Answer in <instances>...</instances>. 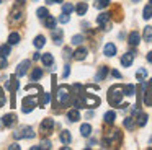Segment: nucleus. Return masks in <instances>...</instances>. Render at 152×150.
Returning <instances> with one entry per match:
<instances>
[{"label":"nucleus","mask_w":152,"mask_h":150,"mask_svg":"<svg viewBox=\"0 0 152 150\" xmlns=\"http://www.w3.org/2000/svg\"><path fill=\"white\" fill-rule=\"evenodd\" d=\"M123 95H124V91H123L121 85H113L108 91V103L111 104V106H116V108H126L128 104L121 103Z\"/></svg>","instance_id":"nucleus-1"},{"label":"nucleus","mask_w":152,"mask_h":150,"mask_svg":"<svg viewBox=\"0 0 152 150\" xmlns=\"http://www.w3.org/2000/svg\"><path fill=\"white\" fill-rule=\"evenodd\" d=\"M70 98V90L69 87H59L56 91V104L57 106H62V104H66L67 101H69Z\"/></svg>","instance_id":"nucleus-2"},{"label":"nucleus","mask_w":152,"mask_h":150,"mask_svg":"<svg viewBox=\"0 0 152 150\" xmlns=\"http://www.w3.org/2000/svg\"><path fill=\"white\" fill-rule=\"evenodd\" d=\"M121 142V132L118 129H113V130H108L105 134V147L106 145H115V143H119Z\"/></svg>","instance_id":"nucleus-3"},{"label":"nucleus","mask_w":152,"mask_h":150,"mask_svg":"<svg viewBox=\"0 0 152 150\" xmlns=\"http://www.w3.org/2000/svg\"><path fill=\"white\" fill-rule=\"evenodd\" d=\"M34 106H36V100L33 96H26L23 100V103H21V111L23 113H31L34 109Z\"/></svg>","instance_id":"nucleus-4"},{"label":"nucleus","mask_w":152,"mask_h":150,"mask_svg":"<svg viewBox=\"0 0 152 150\" xmlns=\"http://www.w3.org/2000/svg\"><path fill=\"white\" fill-rule=\"evenodd\" d=\"M110 18H111V13H100L98 18H96V23H98L100 26H103L105 29H110Z\"/></svg>","instance_id":"nucleus-5"},{"label":"nucleus","mask_w":152,"mask_h":150,"mask_svg":"<svg viewBox=\"0 0 152 150\" xmlns=\"http://www.w3.org/2000/svg\"><path fill=\"white\" fill-rule=\"evenodd\" d=\"M54 127V121L51 119V117H48V119H44L43 122H41V132L44 134V135H48V134L53 130Z\"/></svg>","instance_id":"nucleus-6"},{"label":"nucleus","mask_w":152,"mask_h":150,"mask_svg":"<svg viewBox=\"0 0 152 150\" xmlns=\"http://www.w3.org/2000/svg\"><path fill=\"white\" fill-rule=\"evenodd\" d=\"M51 36H53V41H54V44H61V42H62L64 31H62L61 28H53V29H51Z\"/></svg>","instance_id":"nucleus-7"},{"label":"nucleus","mask_w":152,"mask_h":150,"mask_svg":"<svg viewBox=\"0 0 152 150\" xmlns=\"http://www.w3.org/2000/svg\"><path fill=\"white\" fill-rule=\"evenodd\" d=\"M82 101H83V106H88V108H96L100 104L98 96H85Z\"/></svg>","instance_id":"nucleus-8"},{"label":"nucleus","mask_w":152,"mask_h":150,"mask_svg":"<svg viewBox=\"0 0 152 150\" xmlns=\"http://www.w3.org/2000/svg\"><path fill=\"white\" fill-rule=\"evenodd\" d=\"M132 60H134V54H132V52H126L121 57V65L123 67H129V65L132 64Z\"/></svg>","instance_id":"nucleus-9"},{"label":"nucleus","mask_w":152,"mask_h":150,"mask_svg":"<svg viewBox=\"0 0 152 150\" xmlns=\"http://www.w3.org/2000/svg\"><path fill=\"white\" fill-rule=\"evenodd\" d=\"M28 67H30V60L20 62V65H18V68H17V77H23L28 72Z\"/></svg>","instance_id":"nucleus-10"},{"label":"nucleus","mask_w":152,"mask_h":150,"mask_svg":"<svg viewBox=\"0 0 152 150\" xmlns=\"http://www.w3.org/2000/svg\"><path fill=\"white\" fill-rule=\"evenodd\" d=\"M103 54L108 55V57H113V55L116 54V46L113 44V42H108V44L105 46V49H103Z\"/></svg>","instance_id":"nucleus-11"},{"label":"nucleus","mask_w":152,"mask_h":150,"mask_svg":"<svg viewBox=\"0 0 152 150\" xmlns=\"http://www.w3.org/2000/svg\"><path fill=\"white\" fill-rule=\"evenodd\" d=\"M139 39H141V36H139V33H137V31L129 33V38H128L129 46H137V44H139Z\"/></svg>","instance_id":"nucleus-12"},{"label":"nucleus","mask_w":152,"mask_h":150,"mask_svg":"<svg viewBox=\"0 0 152 150\" xmlns=\"http://www.w3.org/2000/svg\"><path fill=\"white\" fill-rule=\"evenodd\" d=\"M15 121H17V116H15V114H5L4 119H2V122H4V126L10 127V126L15 124Z\"/></svg>","instance_id":"nucleus-13"},{"label":"nucleus","mask_w":152,"mask_h":150,"mask_svg":"<svg viewBox=\"0 0 152 150\" xmlns=\"http://www.w3.org/2000/svg\"><path fill=\"white\" fill-rule=\"evenodd\" d=\"M85 57H87V49L85 47H80L74 52V59H75V60H83Z\"/></svg>","instance_id":"nucleus-14"},{"label":"nucleus","mask_w":152,"mask_h":150,"mask_svg":"<svg viewBox=\"0 0 152 150\" xmlns=\"http://www.w3.org/2000/svg\"><path fill=\"white\" fill-rule=\"evenodd\" d=\"M87 8H88V5H87L85 2H80V3H77V7L74 10L77 12V15L82 16V15H85V13H87Z\"/></svg>","instance_id":"nucleus-15"},{"label":"nucleus","mask_w":152,"mask_h":150,"mask_svg":"<svg viewBox=\"0 0 152 150\" xmlns=\"http://www.w3.org/2000/svg\"><path fill=\"white\" fill-rule=\"evenodd\" d=\"M67 117H69L70 122H75V121H79V119H80V114H79V111H77V108L70 109L69 113H67Z\"/></svg>","instance_id":"nucleus-16"},{"label":"nucleus","mask_w":152,"mask_h":150,"mask_svg":"<svg viewBox=\"0 0 152 150\" xmlns=\"http://www.w3.org/2000/svg\"><path fill=\"white\" fill-rule=\"evenodd\" d=\"M136 114H137V121H136V124H137V126H145V122H147V114L145 113H137V111H136Z\"/></svg>","instance_id":"nucleus-17"},{"label":"nucleus","mask_w":152,"mask_h":150,"mask_svg":"<svg viewBox=\"0 0 152 150\" xmlns=\"http://www.w3.org/2000/svg\"><path fill=\"white\" fill-rule=\"evenodd\" d=\"M142 36H144V41L145 42H152V26H145Z\"/></svg>","instance_id":"nucleus-18"},{"label":"nucleus","mask_w":152,"mask_h":150,"mask_svg":"<svg viewBox=\"0 0 152 150\" xmlns=\"http://www.w3.org/2000/svg\"><path fill=\"white\" fill-rule=\"evenodd\" d=\"M20 132H21V137H26V139H33L34 137V130L31 127H23Z\"/></svg>","instance_id":"nucleus-19"},{"label":"nucleus","mask_w":152,"mask_h":150,"mask_svg":"<svg viewBox=\"0 0 152 150\" xmlns=\"http://www.w3.org/2000/svg\"><path fill=\"white\" fill-rule=\"evenodd\" d=\"M59 139H61V142L62 143H70V140H72V137H70V134H69V130H62L61 132V135H59Z\"/></svg>","instance_id":"nucleus-20"},{"label":"nucleus","mask_w":152,"mask_h":150,"mask_svg":"<svg viewBox=\"0 0 152 150\" xmlns=\"http://www.w3.org/2000/svg\"><path fill=\"white\" fill-rule=\"evenodd\" d=\"M80 134H82L83 137H88L90 134H92V126H90V124H82V126H80Z\"/></svg>","instance_id":"nucleus-21"},{"label":"nucleus","mask_w":152,"mask_h":150,"mask_svg":"<svg viewBox=\"0 0 152 150\" xmlns=\"http://www.w3.org/2000/svg\"><path fill=\"white\" fill-rule=\"evenodd\" d=\"M44 26L49 28V29L56 28V18H53V16H46V18H44Z\"/></svg>","instance_id":"nucleus-22"},{"label":"nucleus","mask_w":152,"mask_h":150,"mask_svg":"<svg viewBox=\"0 0 152 150\" xmlns=\"http://www.w3.org/2000/svg\"><path fill=\"white\" fill-rule=\"evenodd\" d=\"M18 42H20V34H18V33H10V36H8V44H18Z\"/></svg>","instance_id":"nucleus-23"},{"label":"nucleus","mask_w":152,"mask_h":150,"mask_svg":"<svg viewBox=\"0 0 152 150\" xmlns=\"http://www.w3.org/2000/svg\"><path fill=\"white\" fill-rule=\"evenodd\" d=\"M123 91H124L126 96H132V95L136 93V87L134 85H124V87H123Z\"/></svg>","instance_id":"nucleus-24"},{"label":"nucleus","mask_w":152,"mask_h":150,"mask_svg":"<svg viewBox=\"0 0 152 150\" xmlns=\"http://www.w3.org/2000/svg\"><path fill=\"white\" fill-rule=\"evenodd\" d=\"M115 119H116L115 111H108V113L105 114V122L106 124H113V122H115Z\"/></svg>","instance_id":"nucleus-25"},{"label":"nucleus","mask_w":152,"mask_h":150,"mask_svg":"<svg viewBox=\"0 0 152 150\" xmlns=\"http://www.w3.org/2000/svg\"><path fill=\"white\" fill-rule=\"evenodd\" d=\"M41 59H43V64L46 65V67H48V65H51V64L54 62V57H53V54H51V52H48V54H44Z\"/></svg>","instance_id":"nucleus-26"},{"label":"nucleus","mask_w":152,"mask_h":150,"mask_svg":"<svg viewBox=\"0 0 152 150\" xmlns=\"http://www.w3.org/2000/svg\"><path fill=\"white\" fill-rule=\"evenodd\" d=\"M106 74H108V67H105V65H103V67H100V70H98V74H96V80H103V78L106 77Z\"/></svg>","instance_id":"nucleus-27"},{"label":"nucleus","mask_w":152,"mask_h":150,"mask_svg":"<svg viewBox=\"0 0 152 150\" xmlns=\"http://www.w3.org/2000/svg\"><path fill=\"white\" fill-rule=\"evenodd\" d=\"M12 54V47L8 44H4V46H0V55H10Z\"/></svg>","instance_id":"nucleus-28"},{"label":"nucleus","mask_w":152,"mask_h":150,"mask_svg":"<svg viewBox=\"0 0 152 150\" xmlns=\"http://www.w3.org/2000/svg\"><path fill=\"white\" fill-rule=\"evenodd\" d=\"M44 44H46V39H44V36H36V38H34V46H36L38 49H41Z\"/></svg>","instance_id":"nucleus-29"},{"label":"nucleus","mask_w":152,"mask_h":150,"mask_svg":"<svg viewBox=\"0 0 152 150\" xmlns=\"http://www.w3.org/2000/svg\"><path fill=\"white\" fill-rule=\"evenodd\" d=\"M145 77H147V70H145V68H139V70L136 72V78H137L139 82H142Z\"/></svg>","instance_id":"nucleus-30"},{"label":"nucleus","mask_w":152,"mask_h":150,"mask_svg":"<svg viewBox=\"0 0 152 150\" xmlns=\"http://www.w3.org/2000/svg\"><path fill=\"white\" fill-rule=\"evenodd\" d=\"M41 77H43V70L36 67L33 70V74H31V80H38V78H41Z\"/></svg>","instance_id":"nucleus-31"},{"label":"nucleus","mask_w":152,"mask_h":150,"mask_svg":"<svg viewBox=\"0 0 152 150\" xmlns=\"http://www.w3.org/2000/svg\"><path fill=\"white\" fill-rule=\"evenodd\" d=\"M25 18V15L21 12H15L13 15H12V21H15V23H18V21H21V20Z\"/></svg>","instance_id":"nucleus-32"},{"label":"nucleus","mask_w":152,"mask_h":150,"mask_svg":"<svg viewBox=\"0 0 152 150\" xmlns=\"http://www.w3.org/2000/svg\"><path fill=\"white\" fill-rule=\"evenodd\" d=\"M110 0H96L95 2V8H105V7H108Z\"/></svg>","instance_id":"nucleus-33"},{"label":"nucleus","mask_w":152,"mask_h":150,"mask_svg":"<svg viewBox=\"0 0 152 150\" xmlns=\"http://www.w3.org/2000/svg\"><path fill=\"white\" fill-rule=\"evenodd\" d=\"M142 16H144L145 20L152 18V5H147V7H145V8H144V15H142Z\"/></svg>","instance_id":"nucleus-34"},{"label":"nucleus","mask_w":152,"mask_h":150,"mask_svg":"<svg viewBox=\"0 0 152 150\" xmlns=\"http://www.w3.org/2000/svg\"><path fill=\"white\" fill-rule=\"evenodd\" d=\"M36 15H38V18L44 20V18L48 16V8H44V7H43V8H38V13H36Z\"/></svg>","instance_id":"nucleus-35"},{"label":"nucleus","mask_w":152,"mask_h":150,"mask_svg":"<svg viewBox=\"0 0 152 150\" xmlns=\"http://www.w3.org/2000/svg\"><path fill=\"white\" fill-rule=\"evenodd\" d=\"M124 127L126 129H132V127H134V119H132V117H126L124 119Z\"/></svg>","instance_id":"nucleus-36"},{"label":"nucleus","mask_w":152,"mask_h":150,"mask_svg":"<svg viewBox=\"0 0 152 150\" xmlns=\"http://www.w3.org/2000/svg\"><path fill=\"white\" fill-rule=\"evenodd\" d=\"M82 41H83V36H80V34H77V36H74V38H72V44L74 46L82 44Z\"/></svg>","instance_id":"nucleus-37"},{"label":"nucleus","mask_w":152,"mask_h":150,"mask_svg":"<svg viewBox=\"0 0 152 150\" xmlns=\"http://www.w3.org/2000/svg\"><path fill=\"white\" fill-rule=\"evenodd\" d=\"M74 10V7L70 5V3H64V7H62V13H70Z\"/></svg>","instance_id":"nucleus-38"},{"label":"nucleus","mask_w":152,"mask_h":150,"mask_svg":"<svg viewBox=\"0 0 152 150\" xmlns=\"http://www.w3.org/2000/svg\"><path fill=\"white\" fill-rule=\"evenodd\" d=\"M59 21L61 23H67V21H69V13H62V15L59 16Z\"/></svg>","instance_id":"nucleus-39"},{"label":"nucleus","mask_w":152,"mask_h":150,"mask_svg":"<svg viewBox=\"0 0 152 150\" xmlns=\"http://www.w3.org/2000/svg\"><path fill=\"white\" fill-rule=\"evenodd\" d=\"M5 67H7V59H5V55H0V68Z\"/></svg>","instance_id":"nucleus-40"},{"label":"nucleus","mask_w":152,"mask_h":150,"mask_svg":"<svg viewBox=\"0 0 152 150\" xmlns=\"http://www.w3.org/2000/svg\"><path fill=\"white\" fill-rule=\"evenodd\" d=\"M49 98H51V95H49V93H44V95H43V98H41V104H46L48 101H49Z\"/></svg>","instance_id":"nucleus-41"},{"label":"nucleus","mask_w":152,"mask_h":150,"mask_svg":"<svg viewBox=\"0 0 152 150\" xmlns=\"http://www.w3.org/2000/svg\"><path fill=\"white\" fill-rule=\"evenodd\" d=\"M70 54H72V52H70V49H69V47H66V49H64V52H62V57L69 59V57H70Z\"/></svg>","instance_id":"nucleus-42"},{"label":"nucleus","mask_w":152,"mask_h":150,"mask_svg":"<svg viewBox=\"0 0 152 150\" xmlns=\"http://www.w3.org/2000/svg\"><path fill=\"white\" fill-rule=\"evenodd\" d=\"M69 74H70V68H69V65H66L64 72H62V77H69Z\"/></svg>","instance_id":"nucleus-43"},{"label":"nucleus","mask_w":152,"mask_h":150,"mask_svg":"<svg viewBox=\"0 0 152 150\" xmlns=\"http://www.w3.org/2000/svg\"><path fill=\"white\" fill-rule=\"evenodd\" d=\"M41 149H51V142L49 140H43V147Z\"/></svg>","instance_id":"nucleus-44"},{"label":"nucleus","mask_w":152,"mask_h":150,"mask_svg":"<svg viewBox=\"0 0 152 150\" xmlns=\"http://www.w3.org/2000/svg\"><path fill=\"white\" fill-rule=\"evenodd\" d=\"M25 2H26V0H17V2H15V7H21V5H25Z\"/></svg>","instance_id":"nucleus-45"},{"label":"nucleus","mask_w":152,"mask_h":150,"mask_svg":"<svg viewBox=\"0 0 152 150\" xmlns=\"http://www.w3.org/2000/svg\"><path fill=\"white\" fill-rule=\"evenodd\" d=\"M8 149H10V150H12V149H13V150H20V145H18V143H12Z\"/></svg>","instance_id":"nucleus-46"},{"label":"nucleus","mask_w":152,"mask_h":150,"mask_svg":"<svg viewBox=\"0 0 152 150\" xmlns=\"http://www.w3.org/2000/svg\"><path fill=\"white\" fill-rule=\"evenodd\" d=\"M111 74H113V77H115V78H121V74H119L118 70H113Z\"/></svg>","instance_id":"nucleus-47"},{"label":"nucleus","mask_w":152,"mask_h":150,"mask_svg":"<svg viewBox=\"0 0 152 150\" xmlns=\"http://www.w3.org/2000/svg\"><path fill=\"white\" fill-rule=\"evenodd\" d=\"M4 104H5V96H4V93H2L0 95V108L4 106Z\"/></svg>","instance_id":"nucleus-48"},{"label":"nucleus","mask_w":152,"mask_h":150,"mask_svg":"<svg viewBox=\"0 0 152 150\" xmlns=\"http://www.w3.org/2000/svg\"><path fill=\"white\" fill-rule=\"evenodd\" d=\"M147 60H149V62H151V64H152V51H151V52H149V54H147Z\"/></svg>","instance_id":"nucleus-49"},{"label":"nucleus","mask_w":152,"mask_h":150,"mask_svg":"<svg viewBox=\"0 0 152 150\" xmlns=\"http://www.w3.org/2000/svg\"><path fill=\"white\" fill-rule=\"evenodd\" d=\"M39 57H41V55H39V54H38V52H36V54H34V55H33V59H34V60H38V59H39Z\"/></svg>","instance_id":"nucleus-50"},{"label":"nucleus","mask_w":152,"mask_h":150,"mask_svg":"<svg viewBox=\"0 0 152 150\" xmlns=\"http://www.w3.org/2000/svg\"><path fill=\"white\" fill-rule=\"evenodd\" d=\"M46 3H48V5H51V3H54V0H46Z\"/></svg>","instance_id":"nucleus-51"},{"label":"nucleus","mask_w":152,"mask_h":150,"mask_svg":"<svg viewBox=\"0 0 152 150\" xmlns=\"http://www.w3.org/2000/svg\"><path fill=\"white\" fill-rule=\"evenodd\" d=\"M149 88L152 90V78H151V82H149Z\"/></svg>","instance_id":"nucleus-52"},{"label":"nucleus","mask_w":152,"mask_h":150,"mask_svg":"<svg viewBox=\"0 0 152 150\" xmlns=\"http://www.w3.org/2000/svg\"><path fill=\"white\" fill-rule=\"evenodd\" d=\"M54 2H64V0H54Z\"/></svg>","instance_id":"nucleus-53"},{"label":"nucleus","mask_w":152,"mask_h":150,"mask_svg":"<svg viewBox=\"0 0 152 150\" xmlns=\"http://www.w3.org/2000/svg\"><path fill=\"white\" fill-rule=\"evenodd\" d=\"M149 142H151V143H152V137H151V140H149Z\"/></svg>","instance_id":"nucleus-54"},{"label":"nucleus","mask_w":152,"mask_h":150,"mask_svg":"<svg viewBox=\"0 0 152 150\" xmlns=\"http://www.w3.org/2000/svg\"><path fill=\"white\" fill-rule=\"evenodd\" d=\"M132 2H139V0H132Z\"/></svg>","instance_id":"nucleus-55"},{"label":"nucleus","mask_w":152,"mask_h":150,"mask_svg":"<svg viewBox=\"0 0 152 150\" xmlns=\"http://www.w3.org/2000/svg\"><path fill=\"white\" fill-rule=\"evenodd\" d=\"M33 2H38V0H33Z\"/></svg>","instance_id":"nucleus-56"},{"label":"nucleus","mask_w":152,"mask_h":150,"mask_svg":"<svg viewBox=\"0 0 152 150\" xmlns=\"http://www.w3.org/2000/svg\"><path fill=\"white\" fill-rule=\"evenodd\" d=\"M151 5H152V0H151Z\"/></svg>","instance_id":"nucleus-57"},{"label":"nucleus","mask_w":152,"mask_h":150,"mask_svg":"<svg viewBox=\"0 0 152 150\" xmlns=\"http://www.w3.org/2000/svg\"><path fill=\"white\" fill-rule=\"evenodd\" d=\"M0 2H2V0H0Z\"/></svg>","instance_id":"nucleus-58"}]
</instances>
